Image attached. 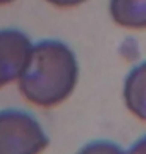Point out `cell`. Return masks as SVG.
<instances>
[{"label": "cell", "mask_w": 146, "mask_h": 154, "mask_svg": "<svg viewBox=\"0 0 146 154\" xmlns=\"http://www.w3.org/2000/svg\"><path fill=\"white\" fill-rule=\"evenodd\" d=\"M77 82L79 61L72 49L60 39H43L33 44L17 85L25 101L49 109L65 102Z\"/></svg>", "instance_id": "6da1fadb"}, {"label": "cell", "mask_w": 146, "mask_h": 154, "mask_svg": "<svg viewBox=\"0 0 146 154\" xmlns=\"http://www.w3.org/2000/svg\"><path fill=\"white\" fill-rule=\"evenodd\" d=\"M49 137L32 113L20 109L0 110V154H41Z\"/></svg>", "instance_id": "7a4b0ae2"}, {"label": "cell", "mask_w": 146, "mask_h": 154, "mask_svg": "<svg viewBox=\"0 0 146 154\" xmlns=\"http://www.w3.org/2000/svg\"><path fill=\"white\" fill-rule=\"evenodd\" d=\"M33 44L17 29L0 30V88L19 80L29 63Z\"/></svg>", "instance_id": "3957f363"}, {"label": "cell", "mask_w": 146, "mask_h": 154, "mask_svg": "<svg viewBox=\"0 0 146 154\" xmlns=\"http://www.w3.org/2000/svg\"><path fill=\"white\" fill-rule=\"evenodd\" d=\"M123 97L130 113L146 123V61L138 63L126 75Z\"/></svg>", "instance_id": "277c9868"}, {"label": "cell", "mask_w": 146, "mask_h": 154, "mask_svg": "<svg viewBox=\"0 0 146 154\" xmlns=\"http://www.w3.org/2000/svg\"><path fill=\"white\" fill-rule=\"evenodd\" d=\"M108 11L123 29L146 30V0H110Z\"/></svg>", "instance_id": "5b68a950"}, {"label": "cell", "mask_w": 146, "mask_h": 154, "mask_svg": "<svg viewBox=\"0 0 146 154\" xmlns=\"http://www.w3.org/2000/svg\"><path fill=\"white\" fill-rule=\"evenodd\" d=\"M77 154H129L123 149L120 145H116L110 140H94L85 146H82Z\"/></svg>", "instance_id": "8992f818"}, {"label": "cell", "mask_w": 146, "mask_h": 154, "mask_svg": "<svg viewBox=\"0 0 146 154\" xmlns=\"http://www.w3.org/2000/svg\"><path fill=\"white\" fill-rule=\"evenodd\" d=\"M46 2L53 6H58V8H72V6H79L85 3L87 0H46Z\"/></svg>", "instance_id": "52a82bcc"}, {"label": "cell", "mask_w": 146, "mask_h": 154, "mask_svg": "<svg viewBox=\"0 0 146 154\" xmlns=\"http://www.w3.org/2000/svg\"><path fill=\"white\" fill-rule=\"evenodd\" d=\"M127 152L129 154H146V135L138 138L137 142L129 148Z\"/></svg>", "instance_id": "ba28073f"}, {"label": "cell", "mask_w": 146, "mask_h": 154, "mask_svg": "<svg viewBox=\"0 0 146 154\" xmlns=\"http://www.w3.org/2000/svg\"><path fill=\"white\" fill-rule=\"evenodd\" d=\"M11 2H14V0H0V5H8Z\"/></svg>", "instance_id": "9c48e42d"}]
</instances>
